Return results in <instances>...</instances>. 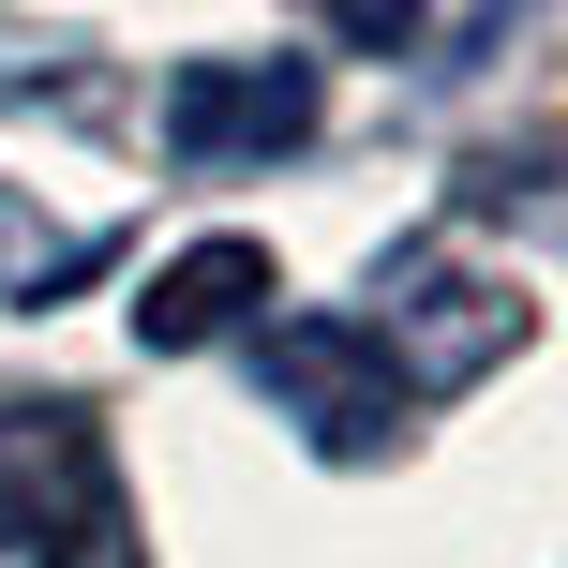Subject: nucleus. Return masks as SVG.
Listing matches in <instances>:
<instances>
[{
    "mask_svg": "<svg viewBox=\"0 0 568 568\" xmlns=\"http://www.w3.org/2000/svg\"><path fill=\"white\" fill-rule=\"evenodd\" d=\"M255 389H270V404H284V419H300L329 464H374V449L404 434V404H419V389L389 374V344L359 329V314H270Z\"/></svg>",
    "mask_w": 568,
    "mask_h": 568,
    "instance_id": "nucleus-2",
    "label": "nucleus"
},
{
    "mask_svg": "<svg viewBox=\"0 0 568 568\" xmlns=\"http://www.w3.org/2000/svg\"><path fill=\"white\" fill-rule=\"evenodd\" d=\"M270 300V240H195V255H165L150 270V300H135V344H225L240 314Z\"/></svg>",
    "mask_w": 568,
    "mask_h": 568,
    "instance_id": "nucleus-5",
    "label": "nucleus"
},
{
    "mask_svg": "<svg viewBox=\"0 0 568 568\" xmlns=\"http://www.w3.org/2000/svg\"><path fill=\"white\" fill-rule=\"evenodd\" d=\"M0 568H150L90 404H0Z\"/></svg>",
    "mask_w": 568,
    "mask_h": 568,
    "instance_id": "nucleus-1",
    "label": "nucleus"
},
{
    "mask_svg": "<svg viewBox=\"0 0 568 568\" xmlns=\"http://www.w3.org/2000/svg\"><path fill=\"white\" fill-rule=\"evenodd\" d=\"M314 60H180L165 75V150L195 180H225V165H270V150H300L314 135Z\"/></svg>",
    "mask_w": 568,
    "mask_h": 568,
    "instance_id": "nucleus-4",
    "label": "nucleus"
},
{
    "mask_svg": "<svg viewBox=\"0 0 568 568\" xmlns=\"http://www.w3.org/2000/svg\"><path fill=\"white\" fill-rule=\"evenodd\" d=\"M494 16H509V0H494Z\"/></svg>",
    "mask_w": 568,
    "mask_h": 568,
    "instance_id": "nucleus-7",
    "label": "nucleus"
},
{
    "mask_svg": "<svg viewBox=\"0 0 568 568\" xmlns=\"http://www.w3.org/2000/svg\"><path fill=\"white\" fill-rule=\"evenodd\" d=\"M314 16H329L344 45H404V30H419V0H314Z\"/></svg>",
    "mask_w": 568,
    "mask_h": 568,
    "instance_id": "nucleus-6",
    "label": "nucleus"
},
{
    "mask_svg": "<svg viewBox=\"0 0 568 568\" xmlns=\"http://www.w3.org/2000/svg\"><path fill=\"white\" fill-rule=\"evenodd\" d=\"M359 329L389 344L404 389H479V374L524 344V300H509V284H479V270H449V240H419V255H389V284H374Z\"/></svg>",
    "mask_w": 568,
    "mask_h": 568,
    "instance_id": "nucleus-3",
    "label": "nucleus"
}]
</instances>
